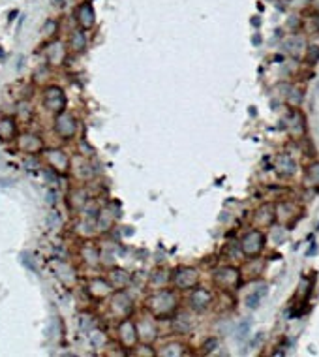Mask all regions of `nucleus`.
<instances>
[{
	"instance_id": "nucleus-2",
	"label": "nucleus",
	"mask_w": 319,
	"mask_h": 357,
	"mask_svg": "<svg viewBox=\"0 0 319 357\" xmlns=\"http://www.w3.org/2000/svg\"><path fill=\"white\" fill-rule=\"evenodd\" d=\"M79 21L83 26H92L94 25V12H92V6L90 4H83L79 8Z\"/></svg>"
},
{
	"instance_id": "nucleus-4",
	"label": "nucleus",
	"mask_w": 319,
	"mask_h": 357,
	"mask_svg": "<svg viewBox=\"0 0 319 357\" xmlns=\"http://www.w3.org/2000/svg\"><path fill=\"white\" fill-rule=\"evenodd\" d=\"M72 43H74L75 49H83L85 47V34L83 32H75L72 36Z\"/></svg>"
},
{
	"instance_id": "nucleus-3",
	"label": "nucleus",
	"mask_w": 319,
	"mask_h": 357,
	"mask_svg": "<svg viewBox=\"0 0 319 357\" xmlns=\"http://www.w3.org/2000/svg\"><path fill=\"white\" fill-rule=\"evenodd\" d=\"M13 134V124L12 121H8V119H4V121H0V137L2 139H8V137Z\"/></svg>"
},
{
	"instance_id": "nucleus-1",
	"label": "nucleus",
	"mask_w": 319,
	"mask_h": 357,
	"mask_svg": "<svg viewBox=\"0 0 319 357\" xmlns=\"http://www.w3.org/2000/svg\"><path fill=\"white\" fill-rule=\"evenodd\" d=\"M45 105L53 111H62L66 105V98L62 94V90L59 88H49L47 94H45Z\"/></svg>"
}]
</instances>
